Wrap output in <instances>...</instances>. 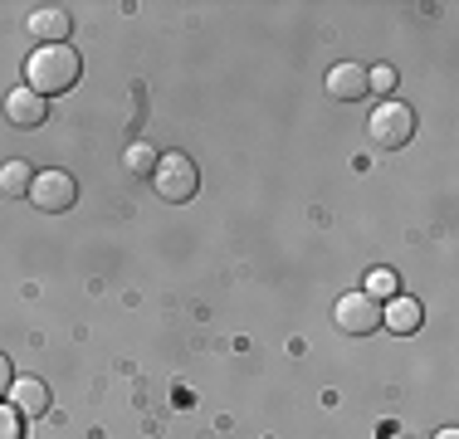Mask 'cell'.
Instances as JSON below:
<instances>
[{"label": "cell", "instance_id": "6da1fadb", "mask_svg": "<svg viewBox=\"0 0 459 439\" xmlns=\"http://www.w3.org/2000/svg\"><path fill=\"white\" fill-rule=\"evenodd\" d=\"M83 73V59L79 49L69 44H39L25 64V88H35L39 98H54V93H69Z\"/></svg>", "mask_w": 459, "mask_h": 439}, {"label": "cell", "instance_id": "7a4b0ae2", "mask_svg": "<svg viewBox=\"0 0 459 439\" xmlns=\"http://www.w3.org/2000/svg\"><path fill=\"white\" fill-rule=\"evenodd\" d=\"M152 185H157L161 201L186 205V201H195V191H201V171H195V161L186 157V151H167V157H157Z\"/></svg>", "mask_w": 459, "mask_h": 439}, {"label": "cell", "instance_id": "3957f363", "mask_svg": "<svg viewBox=\"0 0 459 439\" xmlns=\"http://www.w3.org/2000/svg\"><path fill=\"white\" fill-rule=\"evenodd\" d=\"M367 132H371V142L377 147H386V151H401L406 142L415 137V113L401 98H386V103L371 113V123H367Z\"/></svg>", "mask_w": 459, "mask_h": 439}, {"label": "cell", "instance_id": "277c9868", "mask_svg": "<svg viewBox=\"0 0 459 439\" xmlns=\"http://www.w3.org/2000/svg\"><path fill=\"white\" fill-rule=\"evenodd\" d=\"M30 201H35L39 211L59 215V211H69V205L79 201V185H74L69 171H39L35 181H30Z\"/></svg>", "mask_w": 459, "mask_h": 439}, {"label": "cell", "instance_id": "5b68a950", "mask_svg": "<svg viewBox=\"0 0 459 439\" xmlns=\"http://www.w3.org/2000/svg\"><path fill=\"white\" fill-rule=\"evenodd\" d=\"M333 317H337V327H342V332L367 337V332H377V327H381V303L367 298V293H342Z\"/></svg>", "mask_w": 459, "mask_h": 439}, {"label": "cell", "instance_id": "8992f818", "mask_svg": "<svg viewBox=\"0 0 459 439\" xmlns=\"http://www.w3.org/2000/svg\"><path fill=\"white\" fill-rule=\"evenodd\" d=\"M45 98L35 93V88H10V98H5V117H10V127H20V132H35L39 123H45Z\"/></svg>", "mask_w": 459, "mask_h": 439}, {"label": "cell", "instance_id": "52a82bcc", "mask_svg": "<svg viewBox=\"0 0 459 439\" xmlns=\"http://www.w3.org/2000/svg\"><path fill=\"white\" fill-rule=\"evenodd\" d=\"M74 30V15L59 5H45V10H30V35H35L39 44H64Z\"/></svg>", "mask_w": 459, "mask_h": 439}, {"label": "cell", "instance_id": "ba28073f", "mask_svg": "<svg viewBox=\"0 0 459 439\" xmlns=\"http://www.w3.org/2000/svg\"><path fill=\"white\" fill-rule=\"evenodd\" d=\"M10 410L15 415H45L49 410V386L39 376H15V386H10Z\"/></svg>", "mask_w": 459, "mask_h": 439}, {"label": "cell", "instance_id": "9c48e42d", "mask_svg": "<svg viewBox=\"0 0 459 439\" xmlns=\"http://www.w3.org/2000/svg\"><path fill=\"white\" fill-rule=\"evenodd\" d=\"M327 93H333L337 103H357V98H367V69L362 64H337V69L327 73Z\"/></svg>", "mask_w": 459, "mask_h": 439}, {"label": "cell", "instance_id": "30bf717a", "mask_svg": "<svg viewBox=\"0 0 459 439\" xmlns=\"http://www.w3.org/2000/svg\"><path fill=\"white\" fill-rule=\"evenodd\" d=\"M381 327H391V332H401V337H411L415 327H420V303L415 298H391L386 307H381Z\"/></svg>", "mask_w": 459, "mask_h": 439}, {"label": "cell", "instance_id": "8fae6325", "mask_svg": "<svg viewBox=\"0 0 459 439\" xmlns=\"http://www.w3.org/2000/svg\"><path fill=\"white\" fill-rule=\"evenodd\" d=\"M30 181H35V167H30V161H5V167H0V195H10V201L30 195Z\"/></svg>", "mask_w": 459, "mask_h": 439}, {"label": "cell", "instance_id": "7c38bea8", "mask_svg": "<svg viewBox=\"0 0 459 439\" xmlns=\"http://www.w3.org/2000/svg\"><path fill=\"white\" fill-rule=\"evenodd\" d=\"M367 298H377V303H391V298H396V293H401V279H396V273H391V269H371L367 273Z\"/></svg>", "mask_w": 459, "mask_h": 439}, {"label": "cell", "instance_id": "4fadbf2b", "mask_svg": "<svg viewBox=\"0 0 459 439\" xmlns=\"http://www.w3.org/2000/svg\"><path fill=\"white\" fill-rule=\"evenodd\" d=\"M123 167L133 176H142V181H152V171H157V151H152L147 142H133V147L123 151Z\"/></svg>", "mask_w": 459, "mask_h": 439}, {"label": "cell", "instance_id": "5bb4252c", "mask_svg": "<svg viewBox=\"0 0 459 439\" xmlns=\"http://www.w3.org/2000/svg\"><path fill=\"white\" fill-rule=\"evenodd\" d=\"M391 88H396V69H391V64L367 69V93H386V98H391Z\"/></svg>", "mask_w": 459, "mask_h": 439}, {"label": "cell", "instance_id": "9a60e30c", "mask_svg": "<svg viewBox=\"0 0 459 439\" xmlns=\"http://www.w3.org/2000/svg\"><path fill=\"white\" fill-rule=\"evenodd\" d=\"M0 439H25L20 435V415L10 405H0Z\"/></svg>", "mask_w": 459, "mask_h": 439}, {"label": "cell", "instance_id": "2e32d148", "mask_svg": "<svg viewBox=\"0 0 459 439\" xmlns=\"http://www.w3.org/2000/svg\"><path fill=\"white\" fill-rule=\"evenodd\" d=\"M10 386H15V371H10V357L0 351V395H10Z\"/></svg>", "mask_w": 459, "mask_h": 439}, {"label": "cell", "instance_id": "e0dca14e", "mask_svg": "<svg viewBox=\"0 0 459 439\" xmlns=\"http://www.w3.org/2000/svg\"><path fill=\"white\" fill-rule=\"evenodd\" d=\"M435 439H459V430H440V435H435Z\"/></svg>", "mask_w": 459, "mask_h": 439}]
</instances>
